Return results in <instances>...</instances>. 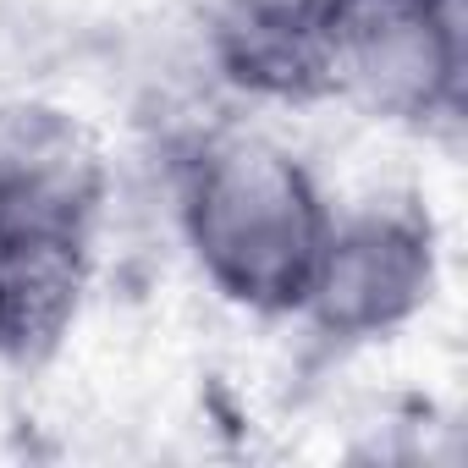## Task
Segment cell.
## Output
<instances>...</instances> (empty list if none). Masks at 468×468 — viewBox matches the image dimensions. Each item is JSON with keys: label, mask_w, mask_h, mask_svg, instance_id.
Listing matches in <instances>:
<instances>
[{"label": "cell", "mask_w": 468, "mask_h": 468, "mask_svg": "<svg viewBox=\"0 0 468 468\" xmlns=\"http://www.w3.org/2000/svg\"><path fill=\"white\" fill-rule=\"evenodd\" d=\"M331 215L320 176L271 133L215 127L176 154L182 243L231 309L298 320Z\"/></svg>", "instance_id": "obj_1"}, {"label": "cell", "mask_w": 468, "mask_h": 468, "mask_svg": "<svg viewBox=\"0 0 468 468\" xmlns=\"http://www.w3.org/2000/svg\"><path fill=\"white\" fill-rule=\"evenodd\" d=\"M105 215L89 133L39 105L0 111V358L39 364L72 331Z\"/></svg>", "instance_id": "obj_2"}, {"label": "cell", "mask_w": 468, "mask_h": 468, "mask_svg": "<svg viewBox=\"0 0 468 468\" xmlns=\"http://www.w3.org/2000/svg\"><path fill=\"white\" fill-rule=\"evenodd\" d=\"M320 100L391 127H457L468 100L463 0H320Z\"/></svg>", "instance_id": "obj_3"}, {"label": "cell", "mask_w": 468, "mask_h": 468, "mask_svg": "<svg viewBox=\"0 0 468 468\" xmlns=\"http://www.w3.org/2000/svg\"><path fill=\"white\" fill-rule=\"evenodd\" d=\"M441 287V231L413 198H364L331 215L298 320L331 347H364L430 309Z\"/></svg>", "instance_id": "obj_4"}, {"label": "cell", "mask_w": 468, "mask_h": 468, "mask_svg": "<svg viewBox=\"0 0 468 468\" xmlns=\"http://www.w3.org/2000/svg\"><path fill=\"white\" fill-rule=\"evenodd\" d=\"M320 0H220L209 17V56L231 89L282 105L320 100V50H314Z\"/></svg>", "instance_id": "obj_5"}]
</instances>
